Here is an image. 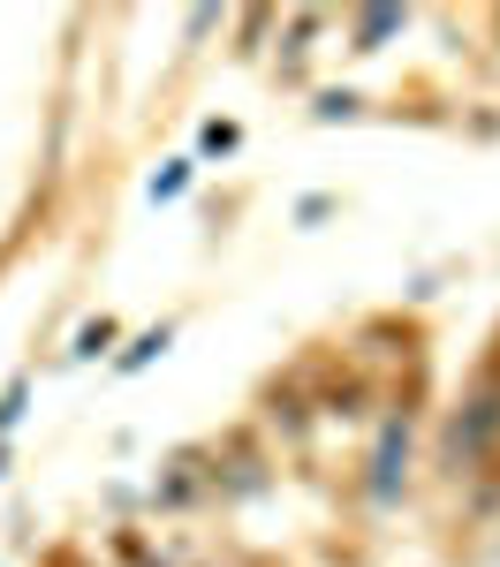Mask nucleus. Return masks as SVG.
Returning a JSON list of instances; mask_svg holds the SVG:
<instances>
[]
</instances>
